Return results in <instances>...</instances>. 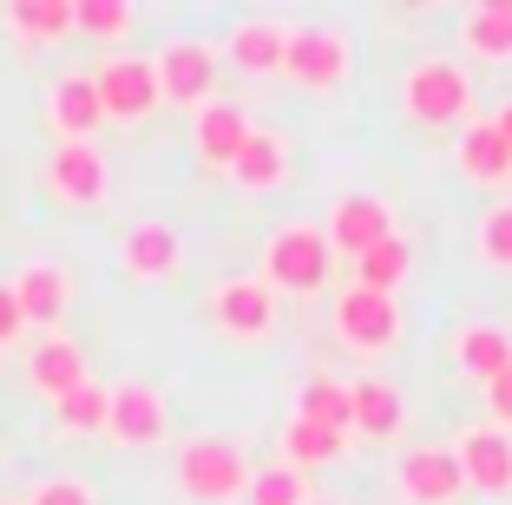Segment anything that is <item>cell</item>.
Returning a JSON list of instances; mask_svg holds the SVG:
<instances>
[{
	"label": "cell",
	"mask_w": 512,
	"mask_h": 505,
	"mask_svg": "<svg viewBox=\"0 0 512 505\" xmlns=\"http://www.w3.org/2000/svg\"><path fill=\"white\" fill-rule=\"evenodd\" d=\"M171 473H178V492L191 505H243V492L256 479V460L237 433H191L178 446Z\"/></svg>",
	"instance_id": "cell-1"
},
{
	"label": "cell",
	"mask_w": 512,
	"mask_h": 505,
	"mask_svg": "<svg viewBox=\"0 0 512 505\" xmlns=\"http://www.w3.org/2000/svg\"><path fill=\"white\" fill-rule=\"evenodd\" d=\"M329 269H335V250H329V230L309 217H289L276 223L270 237H263V283L276 296H322L329 289Z\"/></svg>",
	"instance_id": "cell-2"
},
{
	"label": "cell",
	"mask_w": 512,
	"mask_h": 505,
	"mask_svg": "<svg viewBox=\"0 0 512 505\" xmlns=\"http://www.w3.org/2000/svg\"><path fill=\"white\" fill-rule=\"evenodd\" d=\"M473 73L460 60H447V53H427V60H414L401 73V112L414 125H427V132H440V125H473Z\"/></svg>",
	"instance_id": "cell-3"
},
{
	"label": "cell",
	"mask_w": 512,
	"mask_h": 505,
	"mask_svg": "<svg viewBox=\"0 0 512 505\" xmlns=\"http://www.w3.org/2000/svg\"><path fill=\"white\" fill-rule=\"evenodd\" d=\"M401 328H407V315H401V302H394V296L362 289V283L335 289V302H329V335H335V348H342V355L381 361V355H394V348H401Z\"/></svg>",
	"instance_id": "cell-4"
},
{
	"label": "cell",
	"mask_w": 512,
	"mask_h": 505,
	"mask_svg": "<svg viewBox=\"0 0 512 505\" xmlns=\"http://www.w3.org/2000/svg\"><path fill=\"white\" fill-rule=\"evenodd\" d=\"M92 86H99V105H106V125H145L151 112L165 105V86H158V60H145V53H125V46L99 60Z\"/></svg>",
	"instance_id": "cell-5"
},
{
	"label": "cell",
	"mask_w": 512,
	"mask_h": 505,
	"mask_svg": "<svg viewBox=\"0 0 512 505\" xmlns=\"http://www.w3.org/2000/svg\"><path fill=\"white\" fill-rule=\"evenodd\" d=\"M355 73V40L342 27H289L283 79L302 92H342Z\"/></svg>",
	"instance_id": "cell-6"
},
{
	"label": "cell",
	"mask_w": 512,
	"mask_h": 505,
	"mask_svg": "<svg viewBox=\"0 0 512 505\" xmlns=\"http://www.w3.org/2000/svg\"><path fill=\"white\" fill-rule=\"evenodd\" d=\"M211 322L224 328L230 342L256 348V342H270L276 322H283V296H276L263 276H224V283H211Z\"/></svg>",
	"instance_id": "cell-7"
},
{
	"label": "cell",
	"mask_w": 512,
	"mask_h": 505,
	"mask_svg": "<svg viewBox=\"0 0 512 505\" xmlns=\"http://www.w3.org/2000/svg\"><path fill=\"white\" fill-rule=\"evenodd\" d=\"M119 276L125 283H145V289H165L184 276V237H178V223L165 217H132L119 230Z\"/></svg>",
	"instance_id": "cell-8"
},
{
	"label": "cell",
	"mask_w": 512,
	"mask_h": 505,
	"mask_svg": "<svg viewBox=\"0 0 512 505\" xmlns=\"http://www.w3.org/2000/svg\"><path fill=\"white\" fill-rule=\"evenodd\" d=\"M40 184L60 210H99L112 197V158L99 145H53L40 164Z\"/></svg>",
	"instance_id": "cell-9"
},
{
	"label": "cell",
	"mask_w": 512,
	"mask_h": 505,
	"mask_svg": "<svg viewBox=\"0 0 512 505\" xmlns=\"http://www.w3.org/2000/svg\"><path fill=\"white\" fill-rule=\"evenodd\" d=\"M158 86H165V105H178V112L197 119L204 105H217V46L191 40V33L165 40V53H158Z\"/></svg>",
	"instance_id": "cell-10"
},
{
	"label": "cell",
	"mask_w": 512,
	"mask_h": 505,
	"mask_svg": "<svg viewBox=\"0 0 512 505\" xmlns=\"http://www.w3.org/2000/svg\"><path fill=\"white\" fill-rule=\"evenodd\" d=\"M7 283H14V302H20V315H27V328L60 335V322L73 315V269H66L60 256H27Z\"/></svg>",
	"instance_id": "cell-11"
},
{
	"label": "cell",
	"mask_w": 512,
	"mask_h": 505,
	"mask_svg": "<svg viewBox=\"0 0 512 505\" xmlns=\"http://www.w3.org/2000/svg\"><path fill=\"white\" fill-rule=\"evenodd\" d=\"M165 433H171L165 387H151V381H112V420H106V440L112 446L145 453V446H165Z\"/></svg>",
	"instance_id": "cell-12"
},
{
	"label": "cell",
	"mask_w": 512,
	"mask_h": 505,
	"mask_svg": "<svg viewBox=\"0 0 512 505\" xmlns=\"http://www.w3.org/2000/svg\"><path fill=\"white\" fill-rule=\"evenodd\" d=\"M46 132H53V145H99L106 105H99L92 73H60L46 86Z\"/></svg>",
	"instance_id": "cell-13"
},
{
	"label": "cell",
	"mask_w": 512,
	"mask_h": 505,
	"mask_svg": "<svg viewBox=\"0 0 512 505\" xmlns=\"http://www.w3.org/2000/svg\"><path fill=\"white\" fill-rule=\"evenodd\" d=\"M322 230H329V250L355 263V256H368L381 237H394V204L381 191H342L329 204V223H322Z\"/></svg>",
	"instance_id": "cell-14"
},
{
	"label": "cell",
	"mask_w": 512,
	"mask_h": 505,
	"mask_svg": "<svg viewBox=\"0 0 512 505\" xmlns=\"http://www.w3.org/2000/svg\"><path fill=\"white\" fill-rule=\"evenodd\" d=\"M394 492L407 505H460L467 499V473L453 460V446H414L394 460Z\"/></svg>",
	"instance_id": "cell-15"
},
{
	"label": "cell",
	"mask_w": 512,
	"mask_h": 505,
	"mask_svg": "<svg viewBox=\"0 0 512 505\" xmlns=\"http://www.w3.org/2000/svg\"><path fill=\"white\" fill-rule=\"evenodd\" d=\"M453 460L467 473V492H480V499H512V433L506 427H493V420L467 427L453 440Z\"/></svg>",
	"instance_id": "cell-16"
},
{
	"label": "cell",
	"mask_w": 512,
	"mask_h": 505,
	"mask_svg": "<svg viewBox=\"0 0 512 505\" xmlns=\"http://www.w3.org/2000/svg\"><path fill=\"white\" fill-rule=\"evenodd\" d=\"M407 427V394L388 381V374H355L348 381V440H401Z\"/></svg>",
	"instance_id": "cell-17"
},
{
	"label": "cell",
	"mask_w": 512,
	"mask_h": 505,
	"mask_svg": "<svg viewBox=\"0 0 512 505\" xmlns=\"http://www.w3.org/2000/svg\"><path fill=\"white\" fill-rule=\"evenodd\" d=\"M289 178H296L289 138L276 132V125H250V145L237 151V164H230V184L250 191V197H276V191H289Z\"/></svg>",
	"instance_id": "cell-18"
},
{
	"label": "cell",
	"mask_w": 512,
	"mask_h": 505,
	"mask_svg": "<svg viewBox=\"0 0 512 505\" xmlns=\"http://www.w3.org/2000/svg\"><path fill=\"white\" fill-rule=\"evenodd\" d=\"M92 368H86V348L73 342V335H40V342L27 348V387L40 394V401L60 407L73 387H86Z\"/></svg>",
	"instance_id": "cell-19"
},
{
	"label": "cell",
	"mask_w": 512,
	"mask_h": 505,
	"mask_svg": "<svg viewBox=\"0 0 512 505\" xmlns=\"http://www.w3.org/2000/svg\"><path fill=\"white\" fill-rule=\"evenodd\" d=\"M250 145V119H243V105L217 99L204 105L191 119V151H197V171H224L230 178V164H237V151Z\"/></svg>",
	"instance_id": "cell-20"
},
{
	"label": "cell",
	"mask_w": 512,
	"mask_h": 505,
	"mask_svg": "<svg viewBox=\"0 0 512 505\" xmlns=\"http://www.w3.org/2000/svg\"><path fill=\"white\" fill-rule=\"evenodd\" d=\"M453 171H460L467 184H480V191H499V184H512V151H506V138L493 132V119L460 125V145H453Z\"/></svg>",
	"instance_id": "cell-21"
},
{
	"label": "cell",
	"mask_w": 512,
	"mask_h": 505,
	"mask_svg": "<svg viewBox=\"0 0 512 505\" xmlns=\"http://www.w3.org/2000/svg\"><path fill=\"white\" fill-rule=\"evenodd\" d=\"M224 46H230V66H237V73L276 79V73H283V53H289V27H283V20L250 14V20H237V27H230Z\"/></svg>",
	"instance_id": "cell-22"
},
{
	"label": "cell",
	"mask_w": 512,
	"mask_h": 505,
	"mask_svg": "<svg viewBox=\"0 0 512 505\" xmlns=\"http://www.w3.org/2000/svg\"><path fill=\"white\" fill-rule=\"evenodd\" d=\"M460 46L480 66H512V0H480L460 14Z\"/></svg>",
	"instance_id": "cell-23"
},
{
	"label": "cell",
	"mask_w": 512,
	"mask_h": 505,
	"mask_svg": "<svg viewBox=\"0 0 512 505\" xmlns=\"http://www.w3.org/2000/svg\"><path fill=\"white\" fill-rule=\"evenodd\" d=\"M453 368L467 374V381H499V374L512 368V335L493 322H467L460 335H453Z\"/></svg>",
	"instance_id": "cell-24"
},
{
	"label": "cell",
	"mask_w": 512,
	"mask_h": 505,
	"mask_svg": "<svg viewBox=\"0 0 512 505\" xmlns=\"http://www.w3.org/2000/svg\"><path fill=\"white\" fill-rule=\"evenodd\" d=\"M342 453H348V433L342 427H322V420H302V414L283 420V466L316 473V466H335Z\"/></svg>",
	"instance_id": "cell-25"
},
{
	"label": "cell",
	"mask_w": 512,
	"mask_h": 505,
	"mask_svg": "<svg viewBox=\"0 0 512 505\" xmlns=\"http://www.w3.org/2000/svg\"><path fill=\"white\" fill-rule=\"evenodd\" d=\"M7 33L20 46H53L66 33H79V14L73 0H20V7H7Z\"/></svg>",
	"instance_id": "cell-26"
},
{
	"label": "cell",
	"mask_w": 512,
	"mask_h": 505,
	"mask_svg": "<svg viewBox=\"0 0 512 505\" xmlns=\"http://www.w3.org/2000/svg\"><path fill=\"white\" fill-rule=\"evenodd\" d=\"M414 276V243L394 230V237H381L368 256H355V283L362 289H381V296H394V289Z\"/></svg>",
	"instance_id": "cell-27"
},
{
	"label": "cell",
	"mask_w": 512,
	"mask_h": 505,
	"mask_svg": "<svg viewBox=\"0 0 512 505\" xmlns=\"http://www.w3.org/2000/svg\"><path fill=\"white\" fill-rule=\"evenodd\" d=\"M106 420H112V387H106V381L73 387V394L53 407V427L73 433V440H99V433H106Z\"/></svg>",
	"instance_id": "cell-28"
},
{
	"label": "cell",
	"mask_w": 512,
	"mask_h": 505,
	"mask_svg": "<svg viewBox=\"0 0 512 505\" xmlns=\"http://www.w3.org/2000/svg\"><path fill=\"white\" fill-rule=\"evenodd\" d=\"M73 14H79V33H86V40H99V46L132 40V27H138V7H132V0H73Z\"/></svg>",
	"instance_id": "cell-29"
},
{
	"label": "cell",
	"mask_w": 512,
	"mask_h": 505,
	"mask_svg": "<svg viewBox=\"0 0 512 505\" xmlns=\"http://www.w3.org/2000/svg\"><path fill=\"white\" fill-rule=\"evenodd\" d=\"M296 414L348 433V381H335V374H309V381L296 387Z\"/></svg>",
	"instance_id": "cell-30"
},
{
	"label": "cell",
	"mask_w": 512,
	"mask_h": 505,
	"mask_svg": "<svg viewBox=\"0 0 512 505\" xmlns=\"http://www.w3.org/2000/svg\"><path fill=\"white\" fill-rule=\"evenodd\" d=\"M473 256L493 276H512V204L480 210V230H473Z\"/></svg>",
	"instance_id": "cell-31"
},
{
	"label": "cell",
	"mask_w": 512,
	"mask_h": 505,
	"mask_svg": "<svg viewBox=\"0 0 512 505\" xmlns=\"http://www.w3.org/2000/svg\"><path fill=\"white\" fill-rule=\"evenodd\" d=\"M243 505H309V473H296V466H256Z\"/></svg>",
	"instance_id": "cell-32"
},
{
	"label": "cell",
	"mask_w": 512,
	"mask_h": 505,
	"mask_svg": "<svg viewBox=\"0 0 512 505\" xmlns=\"http://www.w3.org/2000/svg\"><path fill=\"white\" fill-rule=\"evenodd\" d=\"M27 505H99V492H92L86 479H73V473H53V479H40V486L27 492Z\"/></svg>",
	"instance_id": "cell-33"
},
{
	"label": "cell",
	"mask_w": 512,
	"mask_h": 505,
	"mask_svg": "<svg viewBox=\"0 0 512 505\" xmlns=\"http://www.w3.org/2000/svg\"><path fill=\"white\" fill-rule=\"evenodd\" d=\"M20 328H27V315H20V302H14V283L0 276V348H14Z\"/></svg>",
	"instance_id": "cell-34"
},
{
	"label": "cell",
	"mask_w": 512,
	"mask_h": 505,
	"mask_svg": "<svg viewBox=\"0 0 512 505\" xmlns=\"http://www.w3.org/2000/svg\"><path fill=\"white\" fill-rule=\"evenodd\" d=\"M486 414H493V427L512 433V368L499 374V381H486Z\"/></svg>",
	"instance_id": "cell-35"
},
{
	"label": "cell",
	"mask_w": 512,
	"mask_h": 505,
	"mask_svg": "<svg viewBox=\"0 0 512 505\" xmlns=\"http://www.w3.org/2000/svg\"><path fill=\"white\" fill-rule=\"evenodd\" d=\"M493 132L506 138V151H512V99H499V112H493Z\"/></svg>",
	"instance_id": "cell-36"
},
{
	"label": "cell",
	"mask_w": 512,
	"mask_h": 505,
	"mask_svg": "<svg viewBox=\"0 0 512 505\" xmlns=\"http://www.w3.org/2000/svg\"><path fill=\"white\" fill-rule=\"evenodd\" d=\"M309 505H329V499H309Z\"/></svg>",
	"instance_id": "cell-37"
},
{
	"label": "cell",
	"mask_w": 512,
	"mask_h": 505,
	"mask_svg": "<svg viewBox=\"0 0 512 505\" xmlns=\"http://www.w3.org/2000/svg\"><path fill=\"white\" fill-rule=\"evenodd\" d=\"M0 505H14V499H0Z\"/></svg>",
	"instance_id": "cell-38"
}]
</instances>
